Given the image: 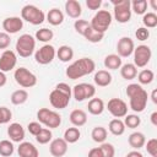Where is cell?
<instances>
[{
  "instance_id": "1",
  "label": "cell",
  "mask_w": 157,
  "mask_h": 157,
  "mask_svg": "<svg viewBox=\"0 0 157 157\" xmlns=\"http://www.w3.org/2000/svg\"><path fill=\"white\" fill-rule=\"evenodd\" d=\"M126 96L129 97V107L135 113H141L145 110L148 101V94L145 88L139 83H130L125 90Z\"/></svg>"
},
{
  "instance_id": "2",
  "label": "cell",
  "mask_w": 157,
  "mask_h": 157,
  "mask_svg": "<svg viewBox=\"0 0 157 157\" xmlns=\"http://www.w3.org/2000/svg\"><path fill=\"white\" fill-rule=\"evenodd\" d=\"M94 70H96V63L93 61V59L85 56V58L77 59L74 63H71L66 67L65 75L70 80H77V78H81L86 75L92 74Z\"/></svg>"
},
{
  "instance_id": "3",
  "label": "cell",
  "mask_w": 157,
  "mask_h": 157,
  "mask_svg": "<svg viewBox=\"0 0 157 157\" xmlns=\"http://www.w3.org/2000/svg\"><path fill=\"white\" fill-rule=\"evenodd\" d=\"M72 97V88L66 82H59L49 93V102L55 109H65Z\"/></svg>"
},
{
  "instance_id": "4",
  "label": "cell",
  "mask_w": 157,
  "mask_h": 157,
  "mask_svg": "<svg viewBox=\"0 0 157 157\" xmlns=\"http://www.w3.org/2000/svg\"><path fill=\"white\" fill-rule=\"evenodd\" d=\"M16 53L22 58H29L36 52V39L33 36L28 33L21 34L15 44Z\"/></svg>"
},
{
  "instance_id": "5",
  "label": "cell",
  "mask_w": 157,
  "mask_h": 157,
  "mask_svg": "<svg viewBox=\"0 0 157 157\" xmlns=\"http://www.w3.org/2000/svg\"><path fill=\"white\" fill-rule=\"evenodd\" d=\"M21 18L22 21H26L33 26H38L45 21V13L43 12V10L37 7L36 5L28 4V5H25L21 10Z\"/></svg>"
},
{
  "instance_id": "6",
  "label": "cell",
  "mask_w": 157,
  "mask_h": 157,
  "mask_svg": "<svg viewBox=\"0 0 157 157\" xmlns=\"http://www.w3.org/2000/svg\"><path fill=\"white\" fill-rule=\"evenodd\" d=\"M112 21H113V15L108 10H98L94 13V16L92 17L90 26L94 31L104 34L108 31V28L110 27Z\"/></svg>"
},
{
  "instance_id": "7",
  "label": "cell",
  "mask_w": 157,
  "mask_h": 157,
  "mask_svg": "<svg viewBox=\"0 0 157 157\" xmlns=\"http://www.w3.org/2000/svg\"><path fill=\"white\" fill-rule=\"evenodd\" d=\"M37 119L48 129H56L61 124V115L49 108H40L37 112Z\"/></svg>"
},
{
  "instance_id": "8",
  "label": "cell",
  "mask_w": 157,
  "mask_h": 157,
  "mask_svg": "<svg viewBox=\"0 0 157 157\" xmlns=\"http://www.w3.org/2000/svg\"><path fill=\"white\" fill-rule=\"evenodd\" d=\"M114 6V20L119 23H128L131 20V6L130 0H113Z\"/></svg>"
},
{
  "instance_id": "9",
  "label": "cell",
  "mask_w": 157,
  "mask_h": 157,
  "mask_svg": "<svg viewBox=\"0 0 157 157\" xmlns=\"http://www.w3.org/2000/svg\"><path fill=\"white\" fill-rule=\"evenodd\" d=\"M13 78L23 88H31L37 85V76L25 66H20L13 71Z\"/></svg>"
},
{
  "instance_id": "10",
  "label": "cell",
  "mask_w": 157,
  "mask_h": 157,
  "mask_svg": "<svg viewBox=\"0 0 157 157\" xmlns=\"http://www.w3.org/2000/svg\"><path fill=\"white\" fill-rule=\"evenodd\" d=\"M96 94V87L92 83L81 82L72 87V97L77 102H83L86 99L93 98Z\"/></svg>"
},
{
  "instance_id": "11",
  "label": "cell",
  "mask_w": 157,
  "mask_h": 157,
  "mask_svg": "<svg viewBox=\"0 0 157 157\" xmlns=\"http://www.w3.org/2000/svg\"><path fill=\"white\" fill-rule=\"evenodd\" d=\"M56 56V49L52 44H44L39 49L34 52V60L39 65H48L50 64Z\"/></svg>"
},
{
  "instance_id": "12",
  "label": "cell",
  "mask_w": 157,
  "mask_h": 157,
  "mask_svg": "<svg viewBox=\"0 0 157 157\" xmlns=\"http://www.w3.org/2000/svg\"><path fill=\"white\" fill-rule=\"evenodd\" d=\"M132 55H134V63L132 64L136 67H145L152 58V50L148 45L140 44V45L135 47Z\"/></svg>"
},
{
  "instance_id": "13",
  "label": "cell",
  "mask_w": 157,
  "mask_h": 157,
  "mask_svg": "<svg viewBox=\"0 0 157 157\" xmlns=\"http://www.w3.org/2000/svg\"><path fill=\"white\" fill-rule=\"evenodd\" d=\"M108 112L117 119L124 118L128 114V104L120 98H110L107 103Z\"/></svg>"
},
{
  "instance_id": "14",
  "label": "cell",
  "mask_w": 157,
  "mask_h": 157,
  "mask_svg": "<svg viewBox=\"0 0 157 157\" xmlns=\"http://www.w3.org/2000/svg\"><path fill=\"white\" fill-rule=\"evenodd\" d=\"M17 64V55L13 50L6 49L0 55V71L9 72L16 67Z\"/></svg>"
},
{
  "instance_id": "15",
  "label": "cell",
  "mask_w": 157,
  "mask_h": 157,
  "mask_svg": "<svg viewBox=\"0 0 157 157\" xmlns=\"http://www.w3.org/2000/svg\"><path fill=\"white\" fill-rule=\"evenodd\" d=\"M135 43L130 37H121L117 43V53L120 58H129L132 55Z\"/></svg>"
},
{
  "instance_id": "16",
  "label": "cell",
  "mask_w": 157,
  "mask_h": 157,
  "mask_svg": "<svg viewBox=\"0 0 157 157\" xmlns=\"http://www.w3.org/2000/svg\"><path fill=\"white\" fill-rule=\"evenodd\" d=\"M23 28V21L18 16H10L2 21V29L7 34L18 33Z\"/></svg>"
},
{
  "instance_id": "17",
  "label": "cell",
  "mask_w": 157,
  "mask_h": 157,
  "mask_svg": "<svg viewBox=\"0 0 157 157\" xmlns=\"http://www.w3.org/2000/svg\"><path fill=\"white\" fill-rule=\"evenodd\" d=\"M67 142L63 137H58L50 141L49 144V152L53 157H63L67 152Z\"/></svg>"
},
{
  "instance_id": "18",
  "label": "cell",
  "mask_w": 157,
  "mask_h": 157,
  "mask_svg": "<svg viewBox=\"0 0 157 157\" xmlns=\"http://www.w3.org/2000/svg\"><path fill=\"white\" fill-rule=\"evenodd\" d=\"M25 128L20 123H11L7 126V136L12 142H22L25 140Z\"/></svg>"
},
{
  "instance_id": "19",
  "label": "cell",
  "mask_w": 157,
  "mask_h": 157,
  "mask_svg": "<svg viewBox=\"0 0 157 157\" xmlns=\"http://www.w3.org/2000/svg\"><path fill=\"white\" fill-rule=\"evenodd\" d=\"M17 153H18V157H39L38 148L32 142H28V141L20 142L17 147Z\"/></svg>"
},
{
  "instance_id": "20",
  "label": "cell",
  "mask_w": 157,
  "mask_h": 157,
  "mask_svg": "<svg viewBox=\"0 0 157 157\" xmlns=\"http://www.w3.org/2000/svg\"><path fill=\"white\" fill-rule=\"evenodd\" d=\"M65 12L69 17L78 20L82 13V6L77 0H67L65 2Z\"/></svg>"
},
{
  "instance_id": "21",
  "label": "cell",
  "mask_w": 157,
  "mask_h": 157,
  "mask_svg": "<svg viewBox=\"0 0 157 157\" xmlns=\"http://www.w3.org/2000/svg\"><path fill=\"white\" fill-rule=\"evenodd\" d=\"M93 81L98 87H107L112 83L113 77H112V74L108 70H98V71L94 72Z\"/></svg>"
},
{
  "instance_id": "22",
  "label": "cell",
  "mask_w": 157,
  "mask_h": 157,
  "mask_svg": "<svg viewBox=\"0 0 157 157\" xmlns=\"http://www.w3.org/2000/svg\"><path fill=\"white\" fill-rule=\"evenodd\" d=\"M69 119H70V121L74 126L80 128V126H83L87 123V113L82 109H74L70 113Z\"/></svg>"
},
{
  "instance_id": "23",
  "label": "cell",
  "mask_w": 157,
  "mask_h": 157,
  "mask_svg": "<svg viewBox=\"0 0 157 157\" xmlns=\"http://www.w3.org/2000/svg\"><path fill=\"white\" fill-rule=\"evenodd\" d=\"M128 142H129L130 147H132L134 150H140V148H142L145 146L146 137H145L144 132H141V131H134L132 134L129 135Z\"/></svg>"
},
{
  "instance_id": "24",
  "label": "cell",
  "mask_w": 157,
  "mask_h": 157,
  "mask_svg": "<svg viewBox=\"0 0 157 157\" xmlns=\"http://www.w3.org/2000/svg\"><path fill=\"white\" fill-rule=\"evenodd\" d=\"M87 109H88V113L92 114V115H101L103 113V110L105 109V105H104L103 99L93 97L88 101Z\"/></svg>"
},
{
  "instance_id": "25",
  "label": "cell",
  "mask_w": 157,
  "mask_h": 157,
  "mask_svg": "<svg viewBox=\"0 0 157 157\" xmlns=\"http://www.w3.org/2000/svg\"><path fill=\"white\" fill-rule=\"evenodd\" d=\"M45 20L52 26H60L64 22V13H63L61 10L54 7V9L48 11V13L45 15Z\"/></svg>"
},
{
  "instance_id": "26",
  "label": "cell",
  "mask_w": 157,
  "mask_h": 157,
  "mask_svg": "<svg viewBox=\"0 0 157 157\" xmlns=\"http://www.w3.org/2000/svg\"><path fill=\"white\" fill-rule=\"evenodd\" d=\"M120 75L124 80L130 81L137 76V67L132 63H126L120 66Z\"/></svg>"
},
{
  "instance_id": "27",
  "label": "cell",
  "mask_w": 157,
  "mask_h": 157,
  "mask_svg": "<svg viewBox=\"0 0 157 157\" xmlns=\"http://www.w3.org/2000/svg\"><path fill=\"white\" fill-rule=\"evenodd\" d=\"M104 67L108 70H118L123 65V60L118 54H108L104 58Z\"/></svg>"
},
{
  "instance_id": "28",
  "label": "cell",
  "mask_w": 157,
  "mask_h": 157,
  "mask_svg": "<svg viewBox=\"0 0 157 157\" xmlns=\"http://www.w3.org/2000/svg\"><path fill=\"white\" fill-rule=\"evenodd\" d=\"M56 56L63 63H69L74 58V49L70 45H60L59 49H56Z\"/></svg>"
},
{
  "instance_id": "29",
  "label": "cell",
  "mask_w": 157,
  "mask_h": 157,
  "mask_svg": "<svg viewBox=\"0 0 157 157\" xmlns=\"http://www.w3.org/2000/svg\"><path fill=\"white\" fill-rule=\"evenodd\" d=\"M125 125H124V121L121 119H112L108 124V130L110 131V134H113L114 136H120L125 132Z\"/></svg>"
},
{
  "instance_id": "30",
  "label": "cell",
  "mask_w": 157,
  "mask_h": 157,
  "mask_svg": "<svg viewBox=\"0 0 157 157\" xmlns=\"http://www.w3.org/2000/svg\"><path fill=\"white\" fill-rule=\"evenodd\" d=\"M28 99V92L23 88H20V90H16L11 93V97H10V101L13 105H21L23 103H26Z\"/></svg>"
},
{
  "instance_id": "31",
  "label": "cell",
  "mask_w": 157,
  "mask_h": 157,
  "mask_svg": "<svg viewBox=\"0 0 157 157\" xmlns=\"http://www.w3.org/2000/svg\"><path fill=\"white\" fill-rule=\"evenodd\" d=\"M81 137V131L76 126H71V128H67L65 131H64V136L63 139L67 142V144H75L80 140Z\"/></svg>"
},
{
  "instance_id": "32",
  "label": "cell",
  "mask_w": 157,
  "mask_h": 157,
  "mask_svg": "<svg viewBox=\"0 0 157 157\" xmlns=\"http://www.w3.org/2000/svg\"><path fill=\"white\" fill-rule=\"evenodd\" d=\"M53 37H54V32L52 29L47 28V27H43V28H40V29H38L36 32L34 39L36 40H39V42H42L44 44H48L53 39Z\"/></svg>"
},
{
  "instance_id": "33",
  "label": "cell",
  "mask_w": 157,
  "mask_h": 157,
  "mask_svg": "<svg viewBox=\"0 0 157 157\" xmlns=\"http://www.w3.org/2000/svg\"><path fill=\"white\" fill-rule=\"evenodd\" d=\"M107 135H108V131L103 126H96L92 129L91 131V137L94 142L97 144H103L105 142V139H107Z\"/></svg>"
},
{
  "instance_id": "34",
  "label": "cell",
  "mask_w": 157,
  "mask_h": 157,
  "mask_svg": "<svg viewBox=\"0 0 157 157\" xmlns=\"http://www.w3.org/2000/svg\"><path fill=\"white\" fill-rule=\"evenodd\" d=\"M82 36H83V37L86 38V40H88L90 43H99V42L104 38V34H103V33H99V32L94 31L91 26H88V27L86 28V31L83 32Z\"/></svg>"
},
{
  "instance_id": "35",
  "label": "cell",
  "mask_w": 157,
  "mask_h": 157,
  "mask_svg": "<svg viewBox=\"0 0 157 157\" xmlns=\"http://www.w3.org/2000/svg\"><path fill=\"white\" fill-rule=\"evenodd\" d=\"M155 80V72L150 69H144L137 74L139 85H150Z\"/></svg>"
},
{
  "instance_id": "36",
  "label": "cell",
  "mask_w": 157,
  "mask_h": 157,
  "mask_svg": "<svg viewBox=\"0 0 157 157\" xmlns=\"http://www.w3.org/2000/svg\"><path fill=\"white\" fill-rule=\"evenodd\" d=\"M131 12H135L136 15H145L147 12V1L146 0H132L130 1Z\"/></svg>"
},
{
  "instance_id": "37",
  "label": "cell",
  "mask_w": 157,
  "mask_h": 157,
  "mask_svg": "<svg viewBox=\"0 0 157 157\" xmlns=\"http://www.w3.org/2000/svg\"><path fill=\"white\" fill-rule=\"evenodd\" d=\"M15 152L13 142L10 140H1L0 141V156L2 157H11Z\"/></svg>"
},
{
  "instance_id": "38",
  "label": "cell",
  "mask_w": 157,
  "mask_h": 157,
  "mask_svg": "<svg viewBox=\"0 0 157 157\" xmlns=\"http://www.w3.org/2000/svg\"><path fill=\"white\" fill-rule=\"evenodd\" d=\"M36 137V141L40 145H45L48 142H50L53 140V134H52V130L48 129V128H42V130L38 132V135L34 136Z\"/></svg>"
},
{
  "instance_id": "39",
  "label": "cell",
  "mask_w": 157,
  "mask_h": 157,
  "mask_svg": "<svg viewBox=\"0 0 157 157\" xmlns=\"http://www.w3.org/2000/svg\"><path fill=\"white\" fill-rule=\"evenodd\" d=\"M124 125L129 129H136L141 124V118L137 114H126L124 117Z\"/></svg>"
},
{
  "instance_id": "40",
  "label": "cell",
  "mask_w": 157,
  "mask_h": 157,
  "mask_svg": "<svg viewBox=\"0 0 157 157\" xmlns=\"http://www.w3.org/2000/svg\"><path fill=\"white\" fill-rule=\"evenodd\" d=\"M142 23L145 28H155L157 26V15L155 12H146L142 15Z\"/></svg>"
},
{
  "instance_id": "41",
  "label": "cell",
  "mask_w": 157,
  "mask_h": 157,
  "mask_svg": "<svg viewBox=\"0 0 157 157\" xmlns=\"http://www.w3.org/2000/svg\"><path fill=\"white\" fill-rule=\"evenodd\" d=\"M12 119V112L10 108L2 105L0 107V125L2 124H7L10 120Z\"/></svg>"
},
{
  "instance_id": "42",
  "label": "cell",
  "mask_w": 157,
  "mask_h": 157,
  "mask_svg": "<svg viewBox=\"0 0 157 157\" xmlns=\"http://www.w3.org/2000/svg\"><path fill=\"white\" fill-rule=\"evenodd\" d=\"M145 148L151 157H157V139L152 137L145 144Z\"/></svg>"
},
{
  "instance_id": "43",
  "label": "cell",
  "mask_w": 157,
  "mask_h": 157,
  "mask_svg": "<svg viewBox=\"0 0 157 157\" xmlns=\"http://www.w3.org/2000/svg\"><path fill=\"white\" fill-rule=\"evenodd\" d=\"M99 148L103 153V157H114L115 156V148L109 142H103L99 145Z\"/></svg>"
},
{
  "instance_id": "44",
  "label": "cell",
  "mask_w": 157,
  "mask_h": 157,
  "mask_svg": "<svg viewBox=\"0 0 157 157\" xmlns=\"http://www.w3.org/2000/svg\"><path fill=\"white\" fill-rule=\"evenodd\" d=\"M90 26V22L87 21V20H81V18H78V20H75V22H74V28H75V31L78 33V34H83V32L86 31V28Z\"/></svg>"
},
{
  "instance_id": "45",
  "label": "cell",
  "mask_w": 157,
  "mask_h": 157,
  "mask_svg": "<svg viewBox=\"0 0 157 157\" xmlns=\"http://www.w3.org/2000/svg\"><path fill=\"white\" fill-rule=\"evenodd\" d=\"M11 44V38L10 34H7L6 32H0V49L6 50Z\"/></svg>"
},
{
  "instance_id": "46",
  "label": "cell",
  "mask_w": 157,
  "mask_h": 157,
  "mask_svg": "<svg viewBox=\"0 0 157 157\" xmlns=\"http://www.w3.org/2000/svg\"><path fill=\"white\" fill-rule=\"evenodd\" d=\"M135 37H136L137 40L144 42V40L148 39V37H150V31H148L147 28H145V27H139V28L135 31Z\"/></svg>"
},
{
  "instance_id": "47",
  "label": "cell",
  "mask_w": 157,
  "mask_h": 157,
  "mask_svg": "<svg viewBox=\"0 0 157 157\" xmlns=\"http://www.w3.org/2000/svg\"><path fill=\"white\" fill-rule=\"evenodd\" d=\"M42 124L39 123V121H31V123H28V125H27V129H28V131H29V134H32L33 136H36V135H38V132L42 130Z\"/></svg>"
},
{
  "instance_id": "48",
  "label": "cell",
  "mask_w": 157,
  "mask_h": 157,
  "mask_svg": "<svg viewBox=\"0 0 157 157\" xmlns=\"http://www.w3.org/2000/svg\"><path fill=\"white\" fill-rule=\"evenodd\" d=\"M102 5V0H86V6L90 10H99Z\"/></svg>"
},
{
  "instance_id": "49",
  "label": "cell",
  "mask_w": 157,
  "mask_h": 157,
  "mask_svg": "<svg viewBox=\"0 0 157 157\" xmlns=\"http://www.w3.org/2000/svg\"><path fill=\"white\" fill-rule=\"evenodd\" d=\"M87 157H103V153H102L99 146H98V147H93V148H91V150L88 151Z\"/></svg>"
},
{
  "instance_id": "50",
  "label": "cell",
  "mask_w": 157,
  "mask_h": 157,
  "mask_svg": "<svg viewBox=\"0 0 157 157\" xmlns=\"http://www.w3.org/2000/svg\"><path fill=\"white\" fill-rule=\"evenodd\" d=\"M125 157H144V155H142L139 150H132V151L128 152Z\"/></svg>"
},
{
  "instance_id": "51",
  "label": "cell",
  "mask_w": 157,
  "mask_h": 157,
  "mask_svg": "<svg viewBox=\"0 0 157 157\" xmlns=\"http://www.w3.org/2000/svg\"><path fill=\"white\" fill-rule=\"evenodd\" d=\"M6 82H7V77H6L5 72L0 71V87H4L6 85Z\"/></svg>"
},
{
  "instance_id": "52",
  "label": "cell",
  "mask_w": 157,
  "mask_h": 157,
  "mask_svg": "<svg viewBox=\"0 0 157 157\" xmlns=\"http://www.w3.org/2000/svg\"><path fill=\"white\" fill-rule=\"evenodd\" d=\"M150 120H151V123H152L153 126H157V112H153V113L151 114Z\"/></svg>"
},
{
  "instance_id": "53",
  "label": "cell",
  "mask_w": 157,
  "mask_h": 157,
  "mask_svg": "<svg viewBox=\"0 0 157 157\" xmlns=\"http://www.w3.org/2000/svg\"><path fill=\"white\" fill-rule=\"evenodd\" d=\"M151 99H152V102L155 104H157V90H153L151 92Z\"/></svg>"
},
{
  "instance_id": "54",
  "label": "cell",
  "mask_w": 157,
  "mask_h": 157,
  "mask_svg": "<svg viewBox=\"0 0 157 157\" xmlns=\"http://www.w3.org/2000/svg\"><path fill=\"white\" fill-rule=\"evenodd\" d=\"M150 4H151V6H152V9H153V10H157V5H156V0H151V1H150Z\"/></svg>"
}]
</instances>
